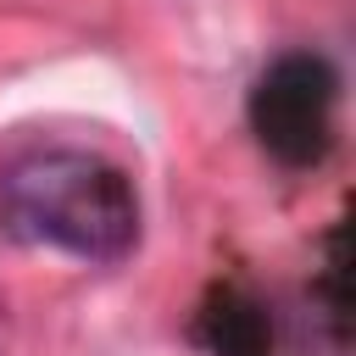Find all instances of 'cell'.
I'll list each match as a JSON object with an SVG mask.
<instances>
[{"instance_id":"6da1fadb","label":"cell","mask_w":356,"mask_h":356,"mask_svg":"<svg viewBox=\"0 0 356 356\" xmlns=\"http://www.w3.org/2000/svg\"><path fill=\"white\" fill-rule=\"evenodd\" d=\"M0 217L17 239L78 261H122L139 245L134 178L117 161L72 145L22 150L0 172Z\"/></svg>"},{"instance_id":"7a4b0ae2","label":"cell","mask_w":356,"mask_h":356,"mask_svg":"<svg viewBox=\"0 0 356 356\" xmlns=\"http://www.w3.org/2000/svg\"><path fill=\"white\" fill-rule=\"evenodd\" d=\"M334 100H339L334 67L323 56H312V50H289V56H278L256 78V89H250V128L267 145V156H278L284 167H312L328 150Z\"/></svg>"}]
</instances>
